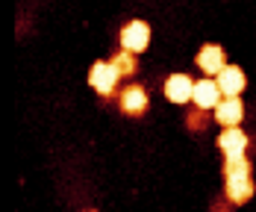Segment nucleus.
<instances>
[{"instance_id":"obj_8","label":"nucleus","mask_w":256,"mask_h":212,"mask_svg":"<svg viewBox=\"0 0 256 212\" xmlns=\"http://www.w3.org/2000/svg\"><path fill=\"white\" fill-rule=\"evenodd\" d=\"M221 88H218V80H198L194 82V106L198 109H215V106L221 104Z\"/></svg>"},{"instance_id":"obj_2","label":"nucleus","mask_w":256,"mask_h":212,"mask_svg":"<svg viewBox=\"0 0 256 212\" xmlns=\"http://www.w3.org/2000/svg\"><path fill=\"white\" fill-rule=\"evenodd\" d=\"M118 106H121V112H124V115L138 118V115H144V112H148V106H150V94H148V88H144V86L132 82V86H127V88L121 92Z\"/></svg>"},{"instance_id":"obj_9","label":"nucleus","mask_w":256,"mask_h":212,"mask_svg":"<svg viewBox=\"0 0 256 212\" xmlns=\"http://www.w3.org/2000/svg\"><path fill=\"white\" fill-rule=\"evenodd\" d=\"M218 148L224 156L230 154H244L248 150V132L238 130V127H224V132L218 136Z\"/></svg>"},{"instance_id":"obj_4","label":"nucleus","mask_w":256,"mask_h":212,"mask_svg":"<svg viewBox=\"0 0 256 212\" xmlns=\"http://www.w3.org/2000/svg\"><path fill=\"white\" fill-rule=\"evenodd\" d=\"M194 82L198 80H192L188 74H171L165 80L162 92L171 104H188V100H194Z\"/></svg>"},{"instance_id":"obj_12","label":"nucleus","mask_w":256,"mask_h":212,"mask_svg":"<svg viewBox=\"0 0 256 212\" xmlns=\"http://www.w3.org/2000/svg\"><path fill=\"white\" fill-rule=\"evenodd\" d=\"M109 62L115 65V71H118L121 77H132V74L138 71V59H136V53L124 50V48H121V50L115 53V56H112Z\"/></svg>"},{"instance_id":"obj_3","label":"nucleus","mask_w":256,"mask_h":212,"mask_svg":"<svg viewBox=\"0 0 256 212\" xmlns=\"http://www.w3.org/2000/svg\"><path fill=\"white\" fill-rule=\"evenodd\" d=\"M121 48L130 53H142L148 50V44H150V26L144 24V21H130V24L121 26Z\"/></svg>"},{"instance_id":"obj_10","label":"nucleus","mask_w":256,"mask_h":212,"mask_svg":"<svg viewBox=\"0 0 256 212\" xmlns=\"http://www.w3.org/2000/svg\"><path fill=\"white\" fill-rule=\"evenodd\" d=\"M224 192H227V200L232 206H242L254 198V180L250 177H232L224 183Z\"/></svg>"},{"instance_id":"obj_7","label":"nucleus","mask_w":256,"mask_h":212,"mask_svg":"<svg viewBox=\"0 0 256 212\" xmlns=\"http://www.w3.org/2000/svg\"><path fill=\"white\" fill-rule=\"evenodd\" d=\"M244 86H248V77H244V71L238 65H227L218 74V88H221L224 98H238L244 92Z\"/></svg>"},{"instance_id":"obj_13","label":"nucleus","mask_w":256,"mask_h":212,"mask_svg":"<svg viewBox=\"0 0 256 212\" xmlns=\"http://www.w3.org/2000/svg\"><path fill=\"white\" fill-rule=\"evenodd\" d=\"M186 124H188V130L200 132L206 127V109H198L194 106V112H188V118H186Z\"/></svg>"},{"instance_id":"obj_11","label":"nucleus","mask_w":256,"mask_h":212,"mask_svg":"<svg viewBox=\"0 0 256 212\" xmlns=\"http://www.w3.org/2000/svg\"><path fill=\"white\" fill-rule=\"evenodd\" d=\"M224 180H232V177H250V159L244 154H230L224 156V168H221Z\"/></svg>"},{"instance_id":"obj_1","label":"nucleus","mask_w":256,"mask_h":212,"mask_svg":"<svg viewBox=\"0 0 256 212\" xmlns=\"http://www.w3.org/2000/svg\"><path fill=\"white\" fill-rule=\"evenodd\" d=\"M118 80H121V74L115 71V65H112V62H94V65H92V71H88V82H92V88H94L100 98L115 94Z\"/></svg>"},{"instance_id":"obj_14","label":"nucleus","mask_w":256,"mask_h":212,"mask_svg":"<svg viewBox=\"0 0 256 212\" xmlns=\"http://www.w3.org/2000/svg\"><path fill=\"white\" fill-rule=\"evenodd\" d=\"M88 212H98V210H88Z\"/></svg>"},{"instance_id":"obj_5","label":"nucleus","mask_w":256,"mask_h":212,"mask_svg":"<svg viewBox=\"0 0 256 212\" xmlns=\"http://www.w3.org/2000/svg\"><path fill=\"white\" fill-rule=\"evenodd\" d=\"M198 65H200V71L209 74V77H218L224 68H227V53L221 44H204L200 53H198Z\"/></svg>"},{"instance_id":"obj_6","label":"nucleus","mask_w":256,"mask_h":212,"mask_svg":"<svg viewBox=\"0 0 256 212\" xmlns=\"http://www.w3.org/2000/svg\"><path fill=\"white\" fill-rule=\"evenodd\" d=\"M244 118V104L242 98H221V104L215 106V121L221 127H238Z\"/></svg>"}]
</instances>
